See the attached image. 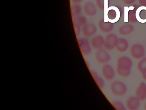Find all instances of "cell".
<instances>
[{
	"instance_id": "7c38bea8",
	"label": "cell",
	"mask_w": 146,
	"mask_h": 110,
	"mask_svg": "<svg viewBox=\"0 0 146 110\" xmlns=\"http://www.w3.org/2000/svg\"><path fill=\"white\" fill-rule=\"evenodd\" d=\"M96 31V27L93 24H87L84 26L82 29L83 34L87 37H91L94 35Z\"/></svg>"
},
{
	"instance_id": "2e32d148",
	"label": "cell",
	"mask_w": 146,
	"mask_h": 110,
	"mask_svg": "<svg viewBox=\"0 0 146 110\" xmlns=\"http://www.w3.org/2000/svg\"><path fill=\"white\" fill-rule=\"evenodd\" d=\"M91 74H92V76L94 77V79L98 87L100 88H102V87H103L105 85V83H104V80L102 78L100 77L96 71H94V70L91 71Z\"/></svg>"
},
{
	"instance_id": "4fadbf2b",
	"label": "cell",
	"mask_w": 146,
	"mask_h": 110,
	"mask_svg": "<svg viewBox=\"0 0 146 110\" xmlns=\"http://www.w3.org/2000/svg\"><path fill=\"white\" fill-rule=\"evenodd\" d=\"M129 47V43L126 39L123 38L119 39L116 46V49L119 52H125L128 50Z\"/></svg>"
},
{
	"instance_id": "8fae6325",
	"label": "cell",
	"mask_w": 146,
	"mask_h": 110,
	"mask_svg": "<svg viewBox=\"0 0 146 110\" xmlns=\"http://www.w3.org/2000/svg\"><path fill=\"white\" fill-rule=\"evenodd\" d=\"M135 95L140 101H143L146 100V85L144 82H141L136 91Z\"/></svg>"
},
{
	"instance_id": "3957f363",
	"label": "cell",
	"mask_w": 146,
	"mask_h": 110,
	"mask_svg": "<svg viewBox=\"0 0 146 110\" xmlns=\"http://www.w3.org/2000/svg\"><path fill=\"white\" fill-rule=\"evenodd\" d=\"M145 54V50L144 47L140 44H134L131 47V56L134 59L142 58Z\"/></svg>"
},
{
	"instance_id": "30bf717a",
	"label": "cell",
	"mask_w": 146,
	"mask_h": 110,
	"mask_svg": "<svg viewBox=\"0 0 146 110\" xmlns=\"http://www.w3.org/2000/svg\"><path fill=\"white\" fill-rule=\"evenodd\" d=\"M90 43L92 48L94 49L98 50L101 49L104 45V38L101 35H96L92 38Z\"/></svg>"
},
{
	"instance_id": "ba28073f",
	"label": "cell",
	"mask_w": 146,
	"mask_h": 110,
	"mask_svg": "<svg viewBox=\"0 0 146 110\" xmlns=\"http://www.w3.org/2000/svg\"><path fill=\"white\" fill-rule=\"evenodd\" d=\"M102 74L105 79L111 80L115 76V72L113 68L109 64H105L102 68Z\"/></svg>"
},
{
	"instance_id": "d6986e66",
	"label": "cell",
	"mask_w": 146,
	"mask_h": 110,
	"mask_svg": "<svg viewBox=\"0 0 146 110\" xmlns=\"http://www.w3.org/2000/svg\"><path fill=\"white\" fill-rule=\"evenodd\" d=\"M135 7L133 6H130L129 7H124V22H128L129 21V12L130 10H133Z\"/></svg>"
},
{
	"instance_id": "5bb4252c",
	"label": "cell",
	"mask_w": 146,
	"mask_h": 110,
	"mask_svg": "<svg viewBox=\"0 0 146 110\" xmlns=\"http://www.w3.org/2000/svg\"><path fill=\"white\" fill-rule=\"evenodd\" d=\"M112 23L109 21L105 22L104 19L103 20H101L99 22V27L101 31L103 32H110L113 28V25Z\"/></svg>"
},
{
	"instance_id": "8992f818",
	"label": "cell",
	"mask_w": 146,
	"mask_h": 110,
	"mask_svg": "<svg viewBox=\"0 0 146 110\" xmlns=\"http://www.w3.org/2000/svg\"><path fill=\"white\" fill-rule=\"evenodd\" d=\"M78 44L82 53L84 56H88L91 52V46L88 39L81 38L78 39Z\"/></svg>"
},
{
	"instance_id": "6da1fadb",
	"label": "cell",
	"mask_w": 146,
	"mask_h": 110,
	"mask_svg": "<svg viewBox=\"0 0 146 110\" xmlns=\"http://www.w3.org/2000/svg\"><path fill=\"white\" fill-rule=\"evenodd\" d=\"M133 65L132 60L127 56L119 57L117 62V72L119 76L127 77L131 73Z\"/></svg>"
},
{
	"instance_id": "277c9868",
	"label": "cell",
	"mask_w": 146,
	"mask_h": 110,
	"mask_svg": "<svg viewBox=\"0 0 146 110\" xmlns=\"http://www.w3.org/2000/svg\"><path fill=\"white\" fill-rule=\"evenodd\" d=\"M119 38L113 34H110L106 36L104 39V46L105 49L111 50L116 48Z\"/></svg>"
},
{
	"instance_id": "5b68a950",
	"label": "cell",
	"mask_w": 146,
	"mask_h": 110,
	"mask_svg": "<svg viewBox=\"0 0 146 110\" xmlns=\"http://www.w3.org/2000/svg\"><path fill=\"white\" fill-rule=\"evenodd\" d=\"M95 57L96 61L101 64H105L111 60L110 54L106 50V49H98L95 55Z\"/></svg>"
},
{
	"instance_id": "7a4b0ae2",
	"label": "cell",
	"mask_w": 146,
	"mask_h": 110,
	"mask_svg": "<svg viewBox=\"0 0 146 110\" xmlns=\"http://www.w3.org/2000/svg\"><path fill=\"white\" fill-rule=\"evenodd\" d=\"M112 93L117 96H122L127 92L126 85L120 81H115L112 82L110 87Z\"/></svg>"
},
{
	"instance_id": "9a60e30c",
	"label": "cell",
	"mask_w": 146,
	"mask_h": 110,
	"mask_svg": "<svg viewBox=\"0 0 146 110\" xmlns=\"http://www.w3.org/2000/svg\"><path fill=\"white\" fill-rule=\"evenodd\" d=\"M134 31V27L131 25H126L122 26L119 29V33L121 35H127Z\"/></svg>"
},
{
	"instance_id": "9c48e42d",
	"label": "cell",
	"mask_w": 146,
	"mask_h": 110,
	"mask_svg": "<svg viewBox=\"0 0 146 110\" xmlns=\"http://www.w3.org/2000/svg\"><path fill=\"white\" fill-rule=\"evenodd\" d=\"M126 105L129 110H137L140 107V100L136 96H131L127 100Z\"/></svg>"
},
{
	"instance_id": "7402d4cb",
	"label": "cell",
	"mask_w": 146,
	"mask_h": 110,
	"mask_svg": "<svg viewBox=\"0 0 146 110\" xmlns=\"http://www.w3.org/2000/svg\"><path fill=\"white\" fill-rule=\"evenodd\" d=\"M144 109L146 110V102L145 103V105H144Z\"/></svg>"
},
{
	"instance_id": "ac0fdd59",
	"label": "cell",
	"mask_w": 146,
	"mask_h": 110,
	"mask_svg": "<svg viewBox=\"0 0 146 110\" xmlns=\"http://www.w3.org/2000/svg\"><path fill=\"white\" fill-rule=\"evenodd\" d=\"M113 107L117 110H125L124 105L122 102L120 101H114L112 103Z\"/></svg>"
},
{
	"instance_id": "44dd1931",
	"label": "cell",
	"mask_w": 146,
	"mask_h": 110,
	"mask_svg": "<svg viewBox=\"0 0 146 110\" xmlns=\"http://www.w3.org/2000/svg\"><path fill=\"white\" fill-rule=\"evenodd\" d=\"M142 78H143V80L146 81V72L142 74Z\"/></svg>"
},
{
	"instance_id": "ffe728a7",
	"label": "cell",
	"mask_w": 146,
	"mask_h": 110,
	"mask_svg": "<svg viewBox=\"0 0 146 110\" xmlns=\"http://www.w3.org/2000/svg\"><path fill=\"white\" fill-rule=\"evenodd\" d=\"M108 0H104V21L108 22Z\"/></svg>"
},
{
	"instance_id": "e0dca14e",
	"label": "cell",
	"mask_w": 146,
	"mask_h": 110,
	"mask_svg": "<svg viewBox=\"0 0 146 110\" xmlns=\"http://www.w3.org/2000/svg\"><path fill=\"white\" fill-rule=\"evenodd\" d=\"M137 68L140 73L146 72V57L142 58L137 64Z\"/></svg>"
},
{
	"instance_id": "52a82bcc",
	"label": "cell",
	"mask_w": 146,
	"mask_h": 110,
	"mask_svg": "<svg viewBox=\"0 0 146 110\" xmlns=\"http://www.w3.org/2000/svg\"><path fill=\"white\" fill-rule=\"evenodd\" d=\"M108 12V21L113 23L118 21L120 17V12L117 7L115 6L109 7Z\"/></svg>"
}]
</instances>
